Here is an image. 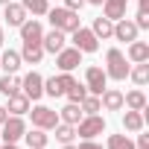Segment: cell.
Listing matches in <instances>:
<instances>
[{"label":"cell","instance_id":"obj_1","mask_svg":"<svg viewBox=\"0 0 149 149\" xmlns=\"http://www.w3.org/2000/svg\"><path fill=\"white\" fill-rule=\"evenodd\" d=\"M47 15H50V24H53V29H58V32H64V35L82 26V24H79V12H73V9H67V6L47 9Z\"/></svg>","mask_w":149,"mask_h":149},{"label":"cell","instance_id":"obj_2","mask_svg":"<svg viewBox=\"0 0 149 149\" xmlns=\"http://www.w3.org/2000/svg\"><path fill=\"white\" fill-rule=\"evenodd\" d=\"M129 64H126V56L117 50V47H111L108 53H105V76L108 79H117V82H123L126 76H129Z\"/></svg>","mask_w":149,"mask_h":149},{"label":"cell","instance_id":"obj_3","mask_svg":"<svg viewBox=\"0 0 149 149\" xmlns=\"http://www.w3.org/2000/svg\"><path fill=\"white\" fill-rule=\"evenodd\" d=\"M102 132H105V120L100 114H88V117H82L76 123V134H82V140H94Z\"/></svg>","mask_w":149,"mask_h":149},{"label":"cell","instance_id":"obj_4","mask_svg":"<svg viewBox=\"0 0 149 149\" xmlns=\"http://www.w3.org/2000/svg\"><path fill=\"white\" fill-rule=\"evenodd\" d=\"M26 114H32V126L35 129H56V123H58V111H53V108H47V105H35V108H29Z\"/></svg>","mask_w":149,"mask_h":149},{"label":"cell","instance_id":"obj_5","mask_svg":"<svg viewBox=\"0 0 149 149\" xmlns=\"http://www.w3.org/2000/svg\"><path fill=\"white\" fill-rule=\"evenodd\" d=\"M105 82H108V76H105V70H102V67L91 64V67L85 70V88H88V94L100 97V94L105 91Z\"/></svg>","mask_w":149,"mask_h":149},{"label":"cell","instance_id":"obj_6","mask_svg":"<svg viewBox=\"0 0 149 149\" xmlns=\"http://www.w3.org/2000/svg\"><path fill=\"white\" fill-rule=\"evenodd\" d=\"M70 35H73V47H76L79 53H97V47H100V38H97L91 29L79 26V29H73Z\"/></svg>","mask_w":149,"mask_h":149},{"label":"cell","instance_id":"obj_7","mask_svg":"<svg viewBox=\"0 0 149 149\" xmlns=\"http://www.w3.org/2000/svg\"><path fill=\"white\" fill-rule=\"evenodd\" d=\"M56 64H58L61 73H70V70H76V67L82 64V53H79L76 47H64V50L56 53Z\"/></svg>","mask_w":149,"mask_h":149},{"label":"cell","instance_id":"obj_8","mask_svg":"<svg viewBox=\"0 0 149 149\" xmlns=\"http://www.w3.org/2000/svg\"><path fill=\"white\" fill-rule=\"evenodd\" d=\"M76 82L70 76V73H58V76H50V79H44V94L47 97H64V91Z\"/></svg>","mask_w":149,"mask_h":149},{"label":"cell","instance_id":"obj_9","mask_svg":"<svg viewBox=\"0 0 149 149\" xmlns=\"http://www.w3.org/2000/svg\"><path fill=\"white\" fill-rule=\"evenodd\" d=\"M21 91L29 97V100H41L44 97V76H41V73H26V76L21 79Z\"/></svg>","mask_w":149,"mask_h":149},{"label":"cell","instance_id":"obj_10","mask_svg":"<svg viewBox=\"0 0 149 149\" xmlns=\"http://www.w3.org/2000/svg\"><path fill=\"white\" fill-rule=\"evenodd\" d=\"M24 132H26V123L21 120V117H6V123H3V140L6 143H18L21 137H24Z\"/></svg>","mask_w":149,"mask_h":149},{"label":"cell","instance_id":"obj_11","mask_svg":"<svg viewBox=\"0 0 149 149\" xmlns=\"http://www.w3.org/2000/svg\"><path fill=\"white\" fill-rule=\"evenodd\" d=\"M137 32H140V29L134 26V21H129V18H120V21L114 24V35H111V38L132 44V41H137Z\"/></svg>","mask_w":149,"mask_h":149},{"label":"cell","instance_id":"obj_12","mask_svg":"<svg viewBox=\"0 0 149 149\" xmlns=\"http://www.w3.org/2000/svg\"><path fill=\"white\" fill-rule=\"evenodd\" d=\"M18 29H21V41L24 44H41V38H44V29H41L38 21H24Z\"/></svg>","mask_w":149,"mask_h":149},{"label":"cell","instance_id":"obj_13","mask_svg":"<svg viewBox=\"0 0 149 149\" xmlns=\"http://www.w3.org/2000/svg\"><path fill=\"white\" fill-rule=\"evenodd\" d=\"M100 105H102L105 111H120V108H123V91L105 88V91L100 94Z\"/></svg>","mask_w":149,"mask_h":149},{"label":"cell","instance_id":"obj_14","mask_svg":"<svg viewBox=\"0 0 149 149\" xmlns=\"http://www.w3.org/2000/svg\"><path fill=\"white\" fill-rule=\"evenodd\" d=\"M41 47H44V53H58V50H64V32H58V29H50V32H44V38H41Z\"/></svg>","mask_w":149,"mask_h":149},{"label":"cell","instance_id":"obj_15","mask_svg":"<svg viewBox=\"0 0 149 149\" xmlns=\"http://www.w3.org/2000/svg\"><path fill=\"white\" fill-rule=\"evenodd\" d=\"M3 9H6V12H3V18H6V24H9V26H21V24L26 21V9H24L21 3H6Z\"/></svg>","mask_w":149,"mask_h":149},{"label":"cell","instance_id":"obj_16","mask_svg":"<svg viewBox=\"0 0 149 149\" xmlns=\"http://www.w3.org/2000/svg\"><path fill=\"white\" fill-rule=\"evenodd\" d=\"M29 102H32V100H29L24 91H18V94H12V97H9L6 111H12L15 117H21V114H26V111H29Z\"/></svg>","mask_w":149,"mask_h":149},{"label":"cell","instance_id":"obj_17","mask_svg":"<svg viewBox=\"0 0 149 149\" xmlns=\"http://www.w3.org/2000/svg\"><path fill=\"white\" fill-rule=\"evenodd\" d=\"M126 6H129V0H102V9H105V18L108 21L126 18Z\"/></svg>","mask_w":149,"mask_h":149},{"label":"cell","instance_id":"obj_18","mask_svg":"<svg viewBox=\"0 0 149 149\" xmlns=\"http://www.w3.org/2000/svg\"><path fill=\"white\" fill-rule=\"evenodd\" d=\"M85 114H82V108H79V102H67L61 111H58V120L61 123H67V126H76L79 120H82Z\"/></svg>","mask_w":149,"mask_h":149},{"label":"cell","instance_id":"obj_19","mask_svg":"<svg viewBox=\"0 0 149 149\" xmlns=\"http://www.w3.org/2000/svg\"><path fill=\"white\" fill-rule=\"evenodd\" d=\"M91 32H94L97 38H102V41H105V38H111V35H114V21H108L105 15H102V18H94Z\"/></svg>","mask_w":149,"mask_h":149},{"label":"cell","instance_id":"obj_20","mask_svg":"<svg viewBox=\"0 0 149 149\" xmlns=\"http://www.w3.org/2000/svg\"><path fill=\"white\" fill-rule=\"evenodd\" d=\"M41 58H44V47H41V44H24L21 61H26V64H41Z\"/></svg>","mask_w":149,"mask_h":149},{"label":"cell","instance_id":"obj_21","mask_svg":"<svg viewBox=\"0 0 149 149\" xmlns=\"http://www.w3.org/2000/svg\"><path fill=\"white\" fill-rule=\"evenodd\" d=\"M123 105L132 108V111H143L146 108V94L143 91H129V94H123Z\"/></svg>","mask_w":149,"mask_h":149},{"label":"cell","instance_id":"obj_22","mask_svg":"<svg viewBox=\"0 0 149 149\" xmlns=\"http://www.w3.org/2000/svg\"><path fill=\"white\" fill-rule=\"evenodd\" d=\"M143 123H146L143 111H132V108H129V111L123 114V129H129V132H140Z\"/></svg>","mask_w":149,"mask_h":149},{"label":"cell","instance_id":"obj_23","mask_svg":"<svg viewBox=\"0 0 149 149\" xmlns=\"http://www.w3.org/2000/svg\"><path fill=\"white\" fill-rule=\"evenodd\" d=\"M24 137H26L29 149H47V143H50V137H47V132H44V129H32V132H24Z\"/></svg>","mask_w":149,"mask_h":149},{"label":"cell","instance_id":"obj_24","mask_svg":"<svg viewBox=\"0 0 149 149\" xmlns=\"http://www.w3.org/2000/svg\"><path fill=\"white\" fill-rule=\"evenodd\" d=\"M129 58L137 64V61H149V44L146 41H132L129 44Z\"/></svg>","mask_w":149,"mask_h":149},{"label":"cell","instance_id":"obj_25","mask_svg":"<svg viewBox=\"0 0 149 149\" xmlns=\"http://www.w3.org/2000/svg\"><path fill=\"white\" fill-rule=\"evenodd\" d=\"M18 91H21V76H15V73H6V76H0V94L12 97V94H18Z\"/></svg>","mask_w":149,"mask_h":149},{"label":"cell","instance_id":"obj_26","mask_svg":"<svg viewBox=\"0 0 149 149\" xmlns=\"http://www.w3.org/2000/svg\"><path fill=\"white\" fill-rule=\"evenodd\" d=\"M0 67H3L6 73H18V67H21V53L6 50L3 56H0Z\"/></svg>","mask_w":149,"mask_h":149},{"label":"cell","instance_id":"obj_27","mask_svg":"<svg viewBox=\"0 0 149 149\" xmlns=\"http://www.w3.org/2000/svg\"><path fill=\"white\" fill-rule=\"evenodd\" d=\"M129 76H132L137 85H146V82H149V61H137V67L129 70Z\"/></svg>","mask_w":149,"mask_h":149},{"label":"cell","instance_id":"obj_28","mask_svg":"<svg viewBox=\"0 0 149 149\" xmlns=\"http://www.w3.org/2000/svg\"><path fill=\"white\" fill-rule=\"evenodd\" d=\"M76 137V126H67V123H56V140L61 143H70Z\"/></svg>","mask_w":149,"mask_h":149},{"label":"cell","instance_id":"obj_29","mask_svg":"<svg viewBox=\"0 0 149 149\" xmlns=\"http://www.w3.org/2000/svg\"><path fill=\"white\" fill-rule=\"evenodd\" d=\"M21 6L26 12H32V15H47V9H50L47 0H21Z\"/></svg>","mask_w":149,"mask_h":149},{"label":"cell","instance_id":"obj_30","mask_svg":"<svg viewBox=\"0 0 149 149\" xmlns=\"http://www.w3.org/2000/svg\"><path fill=\"white\" fill-rule=\"evenodd\" d=\"M64 94H67V100H70V102H82V100L88 97V88H85V85H79V82H73Z\"/></svg>","mask_w":149,"mask_h":149},{"label":"cell","instance_id":"obj_31","mask_svg":"<svg viewBox=\"0 0 149 149\" xmlns=\"http://www.w3.org/2000/svg\"><path fill=\"white\" fill-rule=\"evenodd\" d=\"M79 108H82V114H97L102 105H100V97H94V94H88L82 102H79Z\"/></svg>","mask_w":149,"mask_h":149},{"label":"cell","instance_id":"obj_32","mask_svg":"<svg viewBox=\"0 0 149 149\" xmlns=\"http://www.w3.org/2000/svg\"><path fill=\"white\" fill-rule=\"evenodd\" d=\"M105 146H108V149H134V143H132L126 134H111Z\"/></svg>","mask_w":149,"mask_h":149},{"label":"cell","instance_id":"obj_33","mask_svg":"<svg viewBox=\"0 0 149 149\" xmlns=\"http://www.w3.org/2000/svg\"><path fill=\"white\" fill-rule=\"evenodd\" d=\"M134 26H137V29H149V12H137Z\"/></svg>","mask_w":149,"mask_h":149},{"label":"cell","instance_id":"obj_34","mask_svg":"<svg viewBox=\"0 0 149 149\" xmlns=\"http://www.w3.org/2000/svg\"><path fill=\"white\" fill-rule=\"evenodd\" d=\"M64 6H67V9H73V12H79V9L85 6V0H64Z\"/></svg>","mask_w":149,"mask_h":149},{"label":"cell","instance_id":"obj_35","mask_svg":"<svg viewBox=\"0 0 149 149\" xmlns=\"http://www.w3.org/2000/svg\"><path fill=\"white\" fill-rule=\"evenodd\" d=\"M134 149H149V134H140L137 143H134Z\"/></svg>","mask_w":149,"mask_h":149},{"label":"cell","instance_id":"obj_36","mask_svg":"<svg viewBox=\"0 0 149 149\" xmlns=\"http://www.w3.org/2000/svg\"><path fill=\"white\" fill-rule=\"evenodd\" d=\"M76 149H102V146H100V143H94V140H82Z\"/></svg>","mask_w":149,"mask_h":149},{"label":"cell","instance_id":"obj_37","mask_svg":"<svg viewBox=\"0 0 149 149\" xmlns=\"http://www.w3.org/2000/svg\"><path fill=\"white\" fill-rule=\"evenodd\" d=\"M6 117H9V111H6V105H0V126L6 123Z\"/></svg>","mask_w":149,"mask_h":149},{"label":"cell","instance_id":"obj_38","mask_svg":"<svg viewBox=\"0 0 149 149\" xmlns=\"http://www.w3.org/2000/svg\"><path fill=\"white\" fill-rule=\"evenodd\" d=\"M137 12H149V0H140V9Z\"/></svg>","mask_w":149,"mask_h":149},{"label":"cell","instance_id":"obj_39","mask_svg":"<svg viewBox=\"0 0 149 149\" xmlns=\"http://www.w3.org/2000/svg\"><path fill=\"white\" fill-rule=\"evenodd\" d=\"M85 3H94V6H102V0H85Z\"/></svg>","mask_w":149,"mask_h":149},{"label":"cell","instance_id":"obj_40","mask_svg":"<svg viewBox=\"0 0 149 149\" xmlns=\"http://www.w3.org/2000/svg\"><path fill=\"white\" fill-rule=\"evenodd\" d=\"M0 149H18V146L15 143H6V146H0Z\"/></svg>","mask_w":149,"mask_h":149},{"label":"cell","instance_id":"obj_41","mask_svg":"<svg viewBox=\"0 0 149 149\" xmlns=\"http://www.w3.org/2000/svg\"><path fill=\"white\" fill-rule=\"evenodd\" d=\"M3 41H6V38H3V26H0V47H3Z\"/></svg>","mask_w":149,"mask_h":149},{"label":"cell","instance_id":"obj_42","mask_svg":"<svg viewBox=\"0 0 149 149\" xmlns=\"http://www.w3.org/2000/svg\"><path fill=\"white\" fill-rule=\"evenodd\" d=\"M64 149H76V146H73V143H64Z\"/></svg>","mask_w":149,"mask_h":149},{"label":"cell","instance_id":"obj_43","mask_svg":"<svg viewBox=\"0 0 149 149\" xmlns=\"http://www.w3.org/2000/svg\"><path fill=\"white\" fill-rule=\"evenodd\" d=\"M6 3H12V0H0V6H6Z\"/></svg>","mask_w":149,"mask_h":149}]
</instances>
